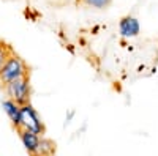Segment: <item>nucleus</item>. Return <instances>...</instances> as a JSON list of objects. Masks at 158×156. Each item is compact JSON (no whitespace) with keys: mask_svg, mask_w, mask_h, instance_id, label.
I'll use <instances>...</instances> for the list:
<instances>
[{"mask_svg":"<svg viewBox=\"0 0 158 156\" xmlns=\"http://www.w3.org/2000/svg\"><path fill=\"white\" fill-rule=\"evenodd\" d=\"M141 32L139 21L135 16H125L118 22V33L122 38H135Z\"/></svg>","mask_w":158,"mask_h":156,"instance_id":"20e7f679","label":"nucleus"},{"mask_svg":"<svg viewBox=\"0 0 158 156\" xmlns=\"http://www.w3.org/2000/svg\"><path fill=\"white\" fill-rule=\"evenodd\" d=\"M40 156H56V154H40Z\"/></svg>","mask_w":158,"mask_h":156,"instance_id":"9d476101","label":"nucleus"},{"mask_svg":"<svg viewBox=\"0 0 158 156\" xmlns=\"http://www.w3.org/2000/svg\"><path fill=\"white\" fill-rule=\"evenodd\" d=\"M24 76H29L27 65H25V62L19 55H16L15 52H13L10 55V58L6 60L5 66L0 71V82H2V85H5L11 81H16L19 77H24Z\"/></svg>","mask_w":158,"mask_h":156,"instance_id":"f257e3e1","label":"nucleus"},{"mask_svg":"<svg viewBox=\"0 0 158 156\" xmlns=\"http://www.w3.org/2000/svg\"><path fill=\"white\" fill-rule=\"evenodd\" d=\"M11 54H13V49H11L8 44H5V43L0 41V71H2V68L5 66V63H6V60L10 58Z\"/></svg>","mask_w":158,"mask_h":156,"instance_id":"1a4fd4ad","label":"nucleus"},{"mask_svg":"<svg viewBox=\"0 0 158 156\" xmlns=\"http://www.w3.org/2000/svg\"><path fill=\"white\" fill-rule=\"evenodd\" d=\"M79 3L84 5V6H89V8L106 10L112 3V0H79Z\"/></svg>","mask_w":158,"mask_h":156,"instance_id":"6e6552de","label":"nucleus"},{"mask_svg":"<svg viewBox=\"0 0 158 156\" xmlns=\"http://www.w3.org/2000/svg\"><path fill=\"white\" fill-rule=\"evenodd\" d=\"M2 107H3L5 114L8 115L11 125L15 126L16 129H19V126H21V106L16 101H13V99L8 98V99H5L2 102Z\"/></svg>","mask_w":158,"mask_h":156,"instance_id":"423d86ee","label":"nucleus"},{"mask_svg":"<svg viewBox=\"0 0 158 156\" xmlns=\"http://www.w3.org/2000/svg\"><path fill=\"white\" fill-rule=\"evenodd\" d=\"M56 153V144L52 142L51 139H46L41 136V139H40V145H38V154H54Z\"/></svg>","mask_w":158,"mask_h":156,"instance_id":"0eeeda50","label":"nucleus"},{"mask_svg":"<svg viewBox=\"0 0 158 156\" xmlns=\"http://www.w3.org/2000/svg\"><path fill=\"white\" fill-rule=\"evenodd\" d=\"M19 133V137H21V142L24 148L27 150V153L30 156H36L38 154V145H40V139H41V136H38L32 131H29V129H18Z\"/></svg>","mask_w":158,"mask_h":156,"instance_id":"39448f33","label":"nucleus"},{"mask_svg":"<svg viewBox=\"0 0 158 156\" xmlns=\"http://www.w3.org/2000/svg\"><path fill=\"white\" fill-rule=\"evenodd\" d=\"M19 129H29V131H32L38 136H43L46 131L41 117L38 115V112L35 110V107L30 102L21 106V126H19Z\"/></svg>","mask_w":158,"mask_h":156,"instance_id":"7ed1b4c3","label":"nucleus"},{"mask_svg":"<svg viewBox=\"0 0 158 156\" xmlns=\"http://www.w3.org/2000/svg\"><path fill=\"white\" fill-rule=\"evenodd\" d=\"M5 87V92H6V96L13 101H16L19 106H24V104L30 102V79L29 76H24V77H19L16 81H11L8 84L3 85Z\"/></svg>","mask_w":158,"mask_h":156,"instance_id":"f03ea898","label":"nucleus"}]
</instances>
